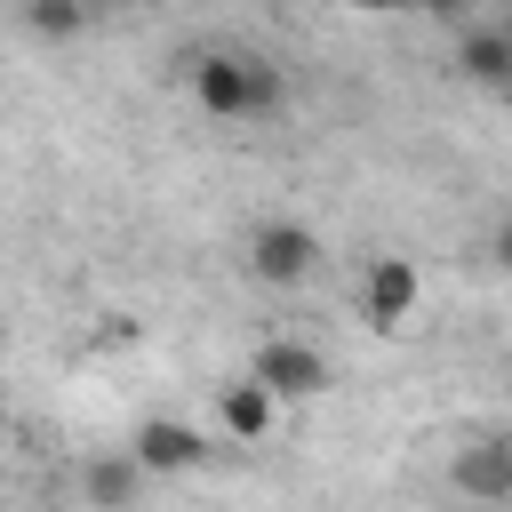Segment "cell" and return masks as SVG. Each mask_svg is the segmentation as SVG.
I'll use <instances>...</instances> for the list:
<instances>
[{"label":"cell","mask_w":512,"mask_h":512,"mask_svg":"<svg viewBox=\"0 0 512 512\" xmlns=\"http://www.w3.org/2000/svg\"><path fill=\"white\" fill-rule=\"evenodd\" d=\"M248 272H256L264 288H304V280L320 272V232L296 224V216H264V224L248 232Z\"/></svg>","instance_id":"3"},{"label":"cell","mask_w":512,"mask_h":512,"mask_svg":"<svg viewBox=\"0 0 512 512\" xmlns=\"http://www.w3.org/2000/svg\"><path fill=\"white\" fill-rule=\"evenodd\" d=\"M80 496H88V512H128L144 496V464L128 448H104V456L80 464Z\"/></svg>","instance_id":"9"},{"label":"cell","mask_w":512,"mask_h":512,"mask_svg":"<svg viewBox=\"0 0 512 512\" xmlns=\"http://www.w3.org/2000/svg\"><path fill=\"white\" fill-rule=\"evenodd\" d=\"M248 376H256L280 408H304V400H320V392L336 384L328 352H320V344H304V336H264V344H256V360H248Z\"/></svg>","instance_id":"2"},{"label":"cell","mask_w":512,"mask_h":512,"mask_svg":"<svg viewBox=\"0 0 512 512\" xmlns=\"http://www.w3.org/2000/svg\"><path fill=\"white\" fill-rule=\"evenodd\" d=\"M456 80H472V88H496V96H512V24H472L464 40H456Z\"/></svg>","instance_id":"8"},{"label":"cell","mask_w":512,"mask_h":512,"mask_svg":"<svg viewBox=\"0 0 512 512\" xmlns=\"http://www.w3.org/2000/svg\"><path fill=\"white\" fill-rule=\"evenodd\" d=\"M128 456L144 464V480H184V472L208 464V440H200V424H184V416H144V424L128 432Z\"/></svg>","instance_id":"4"},{"label":"cell","mask_w":512,"mask_h":512,"mask_svg":"<svg viewBox=\"0 0 512 512\" xmlns=\"http://www.w3.org/2000/svg\"><path fill=\"white\" fill-rule=\"evenodd\" d=\"M216 424H224L240 448H264L272 424H280V400H272L256 376H232V384H216Z\"/></svg>","instance_id":"7"},{"label":"cell","mask_w":512,"mask_h":512,"mask_svg":"<svg viewBox=\"0 0 512 512\" xmlns=\"http://www.w3.org/2000/svg\"><path fill=\"white\" fill-rule=\"evenodd\" d=\"M184 80H192V104L208 120H272L288 104L280 64L272 56H248V48H200L184 64Z\"/></svg>","instance_id":"1"},{"label":"cell","mask_w":512,"mask_h":512,"mask_svg":"<svg viewBox=\"0 0 512 512\" xmlns=\"http://www.w3.org/2000/svg\"><path fill=\"white\" fill-rule=\"evenodd\" d=\"M344 8H368V16H400V8H416V0H344Z\"/></svg>","instance_id":"12"},{"label":"cell","mask_w":512,"mask_h":512,"mask_svg":"<svg viewBox=\"0 0 512 512\" xmlns=\"http://www.w3.org/2000/svg\"><path fill=\"white\" fill-rule=\"evenodd\" d=\"M448 488L472 504H512V432H480L448 456Z\"/></svg>","instance_id":"5"},{"label":"cell","mask_w":512,"mask_h":512,"mask_svg":"<svg viewBox=\"0 0 512 512\" xmlns=\"http://www.w3.org/2000/svg\"><path fill=\"white\" fill-rule=\"evenodd\" d=\"M0 440H8V400H0Z\"/></svg>","instance_id":"14"},{"label":"cell","mask_w":512,"mask_h":512,"mask_svg":"<svg viewBox=\"0 0 512 512\" xmlns=\"http://www.w3.org/2000/svg\"><path fill=\"white\" fill-rule=\"evenodd\" d=\"M16 16H24V32H32V40H80L88 0H16Z\"/></svg>","instance_id":"10"},{"label":"cell","mask_w":512,"mask_h":512,"mask_svg":"<svg viewBox=\"0 0 512 512\" xmlns=\"http://www.w3.org/2000/svg\"><path fill=\"white\" fill-rule=\"evenodd\" d=\"M488 256H496V272H512V216L496 224V240H488Z\"/></svg>","instance_id":"11"},{"label":"cell","mask_w":512,"mask_h":512,"mask_svg":"<svg viewBox=\"0 0 512 512\" xmlns=\"http://www.w3.org/2000/svg\"><path fill=\"white\" fill-rule=\"evenodd\" d=\"M416 8H424V16H464L472 0H416Z\"/></svg>","instance_id":"13"},{"label":"cell","mask_w":512,"mask_h":512,"mask_svg":"<svg viewBox=\"0 0 512 512\" xmlns=\"http://www.w3.org/2000/svg\"><path fill=\"white\" fill-rule=\"evenodd\" d=\"M416 296H424V272H416L408 256H376L368 280H360V320H368V328H408Z\"/></svg>","instance_id":"6"}]
</instances>
